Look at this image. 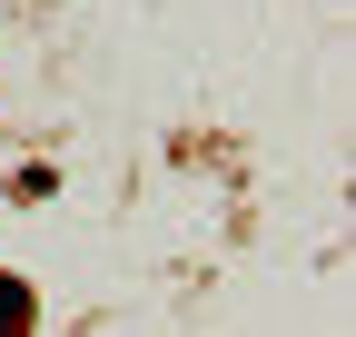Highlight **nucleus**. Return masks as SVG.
<instances>
[{
	"mask_svg": "<svg viewBox=\"0 0 356 337\" xmlns=\"http://www.w3.org/2000/svg\"><path fill=\"white\" fill-rule=\"evenodd\" d=\"M20 318H30V288H20V278H0V337H20Z\"/></svg>",
	"mask_w": 356,
	"mask_h": 337,
	"instance_id": "obj_1",
	"label": "nucleus"
}]
</instances>
